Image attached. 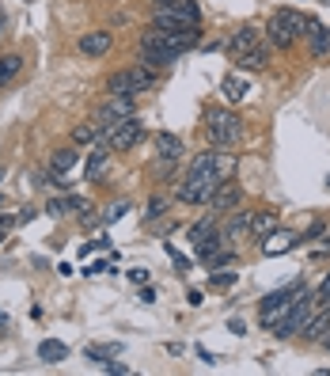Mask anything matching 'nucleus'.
I'll list each match as a JSON object with an SVG mask.
<instances>
[{
	"mask_svg": "<svg viewBox=\"0 0 330 376\" xmlns=\"http://www.w3.org/2000/svg\"><path fill=\"white\" fill-rule=\"evenodd\" d=\"M156 156H160L163 163L182 160V137H175V134H156Z\"/></svg>",
	"mask_w": 330,
	"mask_h": 376,
	"instance_id": "f3484780",
	"label": "nucleus"
},
{
	"mask_svg": "<svg viewBox=\"0 0 330 376\" xmlns=\"http://www.w3.org/2000/svg\"><path fill=\"white\" fill-rule=\"evenodd\" d=\"M19 69H23V58H19V53H0V87L8 80H16Z\"/></svg>",
	"mask_w": 330,
	"mask_h": 376,
	"instance_id": "5701e85b",
	"label": "nucleus"
},
{
	"mask_svg": "<svg viewBox=\"0 0 330 376\" xmlns=\"http://www.w3.org/2000/svg\"><path fill=\"white\" fill-rule=\"evenodd\" d=\"M72 209H84V202H80V198H72V194H65V198H50V202H46V213L50 217H69L72 213Z\"/></svg>",
	"mask_w": 330,
	"mask_h": 376,
	"instance_id": "aec40b11",
	"label": "nucleus"
},
{
	"mask_svg": "<svg viewBox=\"0 0 330 376\" xmlns=\"http://www.w3.org/2000/svg\"><path fill=\"white\" fill-rule=\"evenodd\" d=\"M103 369H106V372H114V376H118V372H129V365H126V361H114V358H110V361L103 365Z\"/></svg>",
	"mask_w": 330,
	"mask_h": 376,
	"instance_id": "2f4dec72",
	"label": "nucleus"
},
{
	"mask_svg": "<svg viewBox=\"0 0 330 376\" xmlns=\"http://www.w3.org/2000/svg\"><path fill=\"white\" fill-rule=\"evenodd\" d=\"M182 58V50L171 42L167 31H160V27H148L145 35H141V61L152 65V69H163V65H175Z\"/></svg>",
	"mask_w": 330,
	"mask_h": 376,
	"instance_id": "20e7f679",
	"label": "nucleus"
},
{
	"mask_svg": "<svg viewBox=\"0 0 330 376\" xmlns=\"http://www.w3.org/2000/svg\"><path fill=\"white\" fill-rule=\"evenodd\" d=\"M224 183L216 175V149H205L197 152V156L190 160V171H186V179L175 186V198L186 205H209V198H213V190Z\"/></svg>",
	"mask_w": 330,
	"mask_h": 376,
	"instance_id": "f257e3e1",
	"label": "nucleus"
},
{
	"mask_svg": "<svg viewBox=\"0 0 330 376\" xmlns=\"http://www.w3.org/2000/svg\"><path fill=\"white\" fill-rule=\"evenodd\" d=\"M209 205L213 209H220V213H232V209H239L243 205V190L228 179V183H220L216 190H213V198H209Z\"/></svg>",
	"mask_w": 330,
	"mask_h": 376,
	"instance_id": "9b49d317",
	"label": "nucleus"
},
{
	"mask_svg": "<svg viewBox=\"0 0 330 376\" xmlns=\"http://www.w3.org/2000/svg\"><path fill=\"white\" fill-rule=\"evenodd\" d=\"M236 278H239L236 270H224V274H213V270H209V285H213V289H232Z\"/></svg>",
	"mask_w": 330,
	"mask_h": 376,
	"instance_id": "cd10ccee",
	"label": "nucleus"
},
{
	"mask_svg": "<svg viewBox=\"0 0 330 376\" xmlns=\"http://www.w3.org/2000/svg\"><path fill=\"white\" fill-rule=\"evenodd\" d=\"M255 46H258V31L255 27H239L236 35L228 38V58L236 61V58H243V53H251Z\"/></svg>",
	"mask_w": 330,
	"mask_h": 376,
	"instance_id": "4468645a",
	"label": "nucleus"
},
{
	"mask_svg": "<svg viewBox=\"0 0 330 376\" xmlns=\"http://www.w3.org/2000/svg\"><path fill=\"white\" fill-rule=\"evenodd\" d=\"M133 114V95H110L103 107L95 110V126L99 129H110V126H118L122 118Z\"/></svg>",
	"mask_w": 330,
	"mask_h": 376,
	"instance_id": "6e6552de",
	"label": "nucleus"
},
{
	"mask_svg": "<svg viewBox=\"0 0 330 376\" xmlns=\"http://www.w3.org/2000/svg\"><path fill=\"white\" fill-rule=\"evenodd\" d=\"M4 23H8V16H4V8H0V35H4Z\"/></svg>",
	"mask_w": 330,
	"mask_h": 376,
	"instance_id": "ea45409f",
	"label": "nucleus"
},
{
	"mask_svg": "<svg viewBox=\"0 0 330 376\" xmlns=\"http://www.w3.org/2000/svg\"><path fill=\"white\" fill-rule=\"evenodd\" d=\"M277 228V213L273 209H266V213H251V236H270V232Z\"/></svg>",
	"mask_w": 330,
	"mask_h": 376,
	"instance_id": "412c9836",
	"label": "nucleus"
},
{
	"mask_svg": "<svg viewBox=\"0 0 330 376\" xmlns=\"http://www.w3.org/2000/svg\"><path fill=\"white\" fill-rule=\"evenodd\" d=\"M296 243H300V236H296V232H281V228H273L270 236H262V255H266V259L289 255Z\"/></svg>",
	"mask_w": 330,
	"mask_h": 376,
	"instance_id": "1a4fd4ad",
	"label": "nucleus"
},
{
	"mask_svg": "<svg viewBox=\"0 0 330 376\" xmlns=\"http://www.w3.org/2000/svg\"><path fill=\"white\" fill-rule=\"evenodd\" d=\"M4 327H8V316H0V335H4Z\"/></svg>",
	"mask_w": 330,
	"mask_h": 376,
	"instance_id": "a19ab883",
	"label": "nucleus"
},
{
	"mask_svg": "<svg viewBox=\"0 0 330 376\" xmlns=\"http://www.w3.org/2000/svg\"><path fill=\"white\" fill-rule=\"evenodd\" d=\"M307 46H312V58H326L330 53V27L312 19V27H307Z\"/></svg>",
	"mask_w": 330,
	"mask_h": 376,
	"instance_id": "dca6fc26",
	"label": "nucleus"
},
{
	"mask_svg": "<svg viewBox=\"0 0 330 376\" xmlns=\"http://www.w3.org/2000/svg\"><path fill=\"white\" fill-rule=\"evenodd\" d=\"M84 274H110V262H92Z\"/></svg>",
	"mask_w": 330,
	"mask_h": 376,
	"instance_id": "f704fd0d",
	"label": "nucleus"
},
{
	"mask_svg": "<svg viewBox=\"0 0 330 376\" xmlns=\"http://www.w3.org/2000/svg\"><path fill=\"white\" fill-rule=\"evenodd\" d=\"M76 163V149H57L50 156V175H65Z\"/></svg>",
	"mask_w": 330,
	"mask_h": 376,
	"instance_id": "393cba45",
	"label": "nucleus"
},
{
	"mask_svg": "<svg viewBox=\"0 0 330 376\" xmlns=\"http://www.w3.org/2000/svg\"><path fill=\"white\" fill-rule=\"evenodd\" d=\"M304 285V278L300 281H292V285H285V289H273L270 296H262V304H258V312H262V327H273L277 323V316L289 308V301L296 296V289Z\"/></svg>",
	"mask_w": 330,
	"mask_h": 376,
	"instance_id": "423d86ee",
	"label": "nucleus"
},
{
	"mask_svg": "<svg viewBox=\"0 0 330 376\" xmlns=\"http://www.w3.org/2000/svg\"><path fill=\"white\" fill-rule=\"evenodd\" d=\"M118 353H122V346H118V342H110V346H87L84 358L92 361V365H106L110 358H118Z\"/></svg>",
	"mask_w": 330,
	"mask_h": 376,
	"instance_id": "b1692460",
	"label": "nucleus"
},
{
	"mask_svg": "<svg viewBox=\"0 0 330 376\" xmlns=\"http://www.w3.org/2000/svg\"><path fill=\"white\" fill-rule=\"evenodd\" d=\"M129 278H133L137 285H145V281H148V270H133V274H129Z\"/></svg>",
	"mask_w": 330,
	"mask_h": 376,
	"instance_id": "4c0bfd02",
	"label": "nucleus"
},
{
	"mask_svg": "<svg viewBox=\"0 0 330 376\" xmlns=\"http://www.w3.org/2000/svg\"><path fill=\"white\" fill-rule=\"evenodd\" d=\"M156 217H163V202H160V198H152L148 209H145V220H156Z\"/></svg>",
	"mask_w": 330,
	"mask_h": 376,
	"instance_id": "7c9ffc66",
	"label": "nucleus"
},
{
	"mask_svg": "<svg viewBox=\"0 0 330 376\" xmlns=\"http://www.w3.org/2000/svg\"><path fill=\"white\" fill-rule=\"evenodd\" d=\"M114 46V38H110V31H92V35H84L76 42V50L84 53V58H103V53Z\"/></svg>",
	"mask_w": 330,
	"mask_h": 376,
	"instance_id": "ddd939ff",
	"label": "nucleus"
},
{
	"mask_svg": "<svg viewBox=\"0 0 330 376\" xmlns=\"http://www.w3.org/2000/svg\"><path fill=\"white\" fill-rule=\"evenodd\" d=\"M152 84H156V69L145 65V61H137L133 69H122V72H114L106 80L110 95H137V92H148Z\"/></svg>",
	"mask_w": 330,
	"mask_h": 376,
	"instance_id": "39448f33",
	"label": "nucleus"
},
{
	"mask_svg": "<svg viewBox=\"0 0 330 376\" xmlns=\"http://www.w3.org/2000/svg\"><path fill=\"white\" fill-rule=\"evenodd\" d=\"M12 225H16V217H0V240L8 236V228H12Z\"/></svg>",
	"mask_w": 330,
	"mask_h": 376,
	"instance_id": "c9c22d12",
	"label": "nucleus"
},
{
	"mask_svg": "<svg viewBox=\"0 0 330 376\" xmlns=\"http://www.w3.org/2000/svg\"><path fill=\"white\" fill-rule=\"evenodd\" d=\"M315 312V293L307 289V285H300V289H296V296L289 301V308H285V312L277 316V323H273L270 331L277 338H292V335H300V327L307 323V316Z\"/></svg>",
	"mask_w": 330,
	"mask_h": 376,
	"instance_id": "7ed1b4c3",
	"label": "nucleus"
},
{
	"mask_svg": "<svg viewBox=\"0 0 330 376\" xmlns=\"http://www.w3.org/2000/svg\"><path fill=\"white\" fill-rule=\"evenodd\" d=\"M251 236V213L247 209H232V217H228V225L220 228V240H228L232 247H239Z\"/></svg>",
	"mask_w": 330,
	"mask_h": 376,
	"instance_id": "9d476101",
	"label": "nucleus"
},
{
	"mask_svg": "<svg viewBox=\"0 0 330 376\" xmlns=\"http://www.w3.org/2000/svg\"><path fill=\"white\" fill-rule=\"evenodd\" d=\"M216 251H220V232H216V236H209V240H202V243H197V259H202L205 267L213 262V255H216Z\"/></svg>",
	"mask_w": 330,
	"mask_h": 376,
	"instance_id": "bb28decb",
	"label": "nucleus"
},
{
	"mask_svg": "<svg viewBox=\"0 0 330 376\" xmlns=\"http://www.w3.org/2000/svg\"><path fill=\"white\" fill-rule=\"evenodd\" d=\"M216 220L213 217H202V220H197V225L190 228V243H194V247H197V243H202V240H209V236H216Z\"/></svg>",
	"mask_w": 330,
	"mask_h": 376,
	"instance_id": "a878e982",
	"label": "nucleus"
},
{
	"mask_svg": "<svg viewBox=\"0 0 330 376\" xmlns=\"http://www.w3.org/2000/svg\"><path fill=\"white\" fill-rule=\"evenodd\" d=\"M106 134V149H133L141 137H145V126L137 122V114H129V118H122L118 126H110V129H103Z\"/></svg>",
	"mask_w": 330,
	"mask_h": 376,
	"instance_id": "0eeeda50",
	"label": "nucleus"
},
{
	"mask_svg": "<svg viewBox=\"0 0 330 376\" xmlns=\"http://www.w3.org/2000/svg\"><path fill=\"white\" fill-rule=\"evenodd\" d=\"M315 293V304H330V274L323 278V285H319V289H312Z\"/></svg>",
	"mask_w": 330,
	"mask_h": 376,
	"instance_id": "c85d7f7f",
	"label": "nucleus"
},
{
	"mask_svg": "<svg viewBox=\"0 0 330 376\" xmlns=\"http://www.w3.org/2000/svg\"><path fill=\"white\" fill-rule=\"evenodd\" d=\"M319 342H323V350L330 353V327H326V335H323V338H319Z\"/></svg>",
	"mask_w": 330,
	"mask_h": 376,
	"instance_id": "58836bf2",
	"label": "nucleus"
},
{
	"mask_svg": "<svg viewBox=\"0 0 330 376\" xmlns=\"http://www.w3.org/2000/svg\"><path fill=\"white\" fill-rule=\"evenodd\" d=\"M65 358H69V346H65L61 338H42V342H38V361H46V365H61Z\"/></svg>",
	"mask_w": 330,
	"mask_h": 376,
	"instance_id": "a211bd4d",
	"label": "nucleus"
},
{
	"mask_svg": "<svg viewBox=\"0 0 330 376\" xmlns=\"http://www.w3.org/2000/svg\"><path fill=\"white\" fill-rule=\"evenodd\" d=\"M266 58H270V50L258 42V46L251 50V53H243V58H236V65H239V69H251V72H258V69H266Z\"/></svg>",
	"mask_w": 330,
	"mask_h": 376,
	"instance_id": "4be33fe9",
	"label": "nucleus"
},
{
	"mask_svg": "<svg viewBox=\"0 0 330 376\" xmlns=\"http://www.w3.org/2000/svg\"><path fill=\"white\" fill-rule=\"evenodd\" d=\"M266 38H270L277 50H292V42H296V31H292L289 23H285V19H281L277 12H273V16H270V23H266Z\"/></svg>",
	"mask_w": 330,
	"mask_h": 376,
	"instance_id": "f8f14e48",
	"label": "nucleus"
},
{
	"mask_svg": "<svg viewBox=\"0 0 330 376\" xmlns=\"http://www.w3.org/2000/svg\"><path fill=\"white\" fill-rule=\"evenodd\" d=\"M126 213H129V202H114V205L106 209V220H118V217H126Z\"/></svg>",
	"mask_w": 330,
	"mask_h": 376,
	"instance_id": "c756f323",
	"label": "nucleus"
},
{
	"mask_svg": "<svg viewBox=\"0 0 330 376\" xmlns=\"http://www.w3.org/2000/svg\"><path fill=\"white\" fill-rule=\"evenodd\" d=\"M84 175L87 179H103L106 175V145H92V156L84 163Z\"/></svg>",
	"mask_w": 330,
	"mask_h": 376,
	"instance_id": "6ab92c4d",
	"label": "nucleus"
},
{
	"mask_svg": "<svg viewBox=\"0 0 330 376\" xmlns=\"http://www.w3.org/2000/svg\"><path fill=\"white\" fill-rule=\"evenodd\" d=\"M247 92H251L247 76H239V72H224V80H220V95H224L228 103H243Z\"/></svg>",
	"mask_w": 330,
	"mask_h": 376,
	"instance_id": "2eb2a0df",
	"label": "nucleus"
},
{
	"mask_svg": "<svg viewBox=\"0 0 330 376\" xmlns=\"http://www.w3.org/2000/svg\"><path fill=\"white\" fill-rule=\"evenodd\" d=\"M243 137V118H236L224 107H209L205 110V141L213 149H236Z\"/></svg>",
	"mask_w": 330,
	"mask_h": 376,
	"instance_id": "f03ea898",
	"label": "nucleus"
},
{
	"mask_svg": "<svg viewBox=\"0 0 330 376\" xmlns=\"http://www.w3.org/2000/svg\"><path fill=\"white\" fill-rule=\"evenodd\" d=\"M228 327H232V335H243V331H247L243 319H228Z\"/></svg>",
	"mask_w": 330,
	"mask_h": 376,
	"instance_id": "e433bc0d",
	"label": "nucleus"
},
{
	"mask_svg": "<svg viewBox=\"0 0 330 376\" xmlns=\"http://www.w3.org/2000/svg\"><path fill=\"white\" fill-rule=\"evenodd\" d=\"M186 304H190V308H202V304H205V296L197 293V289H190V293H186Z\"/></svg>",
	"mask_w": 330,
	"mask_h": 376,
	"instance_id": "72a5a7b5",
	"label": "nucleus"
},
{
	"mask_svg": "<svg viewBox=\"0 0 330 376\" xmlns=\"http://www.w3.org/2000/svg\"><path fill=\"white\" fill-rule=\"evenodd\" d=\"M167 251H171V259H175V267H179V274H186V270H190V259H182L175 247H167Z\"/></svg>",
	"mask_w": 330,
	"mask_h": 376,
	"instance_id": "473e14b6",
	"label": "nucleus"
}]
</instances>
